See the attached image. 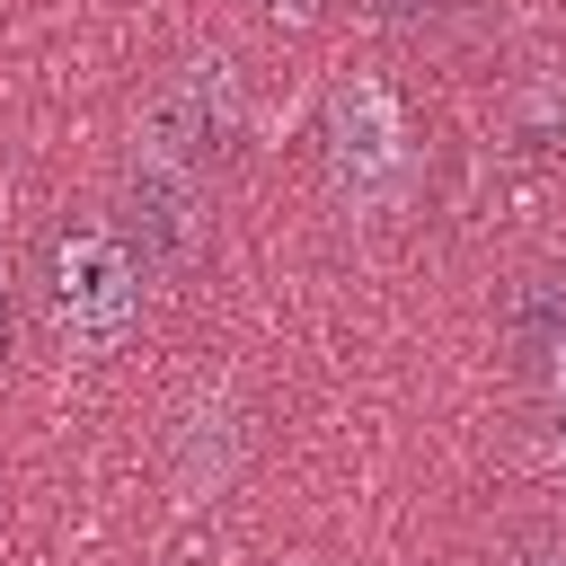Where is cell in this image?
<instances>
[{"label":"cell","mask_w":566,"mask_h":566,"mask_svg":"<svg viewBox=\"0 0 566 566\" xmlns=\"http://www.w3.org/2000/svg\"><path fill=\"white\" fill-rule=\"evenodd\" d=\"M142 248L115 230V221H71L44 239V318L71 354H124L133 327H142Z\"/></svg>","instance_id":"1"},{"label":"cell","mask_w":566,"mask_h":566,"mask_svg":"<svg viewBox=\"0 0 566 566\" xmlns=\"http://www.w3.org/2000/svg\"><path fill=\"white\" fill-rule=\"evenodd\" d=\"M230 142H239V80H230V62H221V53H186V62H168V71L150 80L142 115H133V150H142V168L203 186V177L230 168Z\"/></svg>","instance_id":"2"},{"label":"cell","mask_w":566,"mask_h":566,"mask_svg":"<svg viewBox=\"0 0 566 566\" xmlns=\"http://www.w3.org/2000/svg\"><path fill=\"white\" fill-rule=\"evenodd\" d=\"M318 142H327V186H336L345 212H363V221L407 212V195H416V133H407L398 97L371 71H354V80L327 88Z\"/></svg>","instance_id":"3"},{"label":"cell","mask_w":566,"mask_h":566,"mask_svg":"<svg viewBox=\"0 0 566 566\" xmlns=\"http://www.w3.org/2000/svg\"><path fill=\"white\" fill-rule=\"evenodd\" d=\"M195 195L203 186L159 177V168H142L124 186V239L142 248V265H195V248H203V203Z\"/></svg>","instance_id":"4"},{"label":"cell","mask_w":566,"mask_h":566,"mask_svg":"<svg viewBox=\"0 0 566 566\" xmlns=\"http://www.w3.org/2000/svg\"><path fill=\"white\" fill-rule=\"evenodd\" d=\"M265 18H274V27H318L327 0H265Z\"/></svg>","instance_id":"5"},{"label":"cell","mask_w":566,"mask_h":566,"mask_svg":"<svg viewBox=\"0 0 566 566\" xmlns=\"http://www.w3.org/2000/svg\"><path fill=\"white\" fill-rule=\"evenodd\" d=\"M548 389H557V407H566V345H548Z\"/></svg>","instance_id":"6"},{"label":"cell","mask_w":566,"mask_h":566,"mask_svg":"<svg viewBox=\"0 0 566 566\" xmlns=\"http://www.w3.org/2000/svg\"><path fill=\"white\" fill-rule=\"evenodd\" d=\"M522 566H566V548H539V557H522Z\"/></svg>","instance_id":"7"},{"label":"cell","mask_w":566,"mask_h":566,"mask_svg":"<svg viewBox=\"0 0 566 566\" xmlns=\"http://www.w3.org/2000/svg\"><path fill=\"white\" fill-rule=\"evenodd\" d=\"M557 460H566V416H557Z\"/></svg>","instance_id":"8"}]
</instances>
